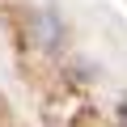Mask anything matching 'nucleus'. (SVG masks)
I'll return each mask as SVG.
<instances>
[{
    "instance_id": "nucleus-1",
    "label": "nucleus",
    "mask_w": 127,
    "mask_h": 127,
    "mask_svg": "<svg viewBox=\"0 0 127 127\" xmlns=\"http://www.w3.org/2000/svg\"><path fill=\"white\" fill-rule=\"evenodd\" d=\"M30 42H34L38 51L55 55L59 42H64V26H59V17H55V13H34V17H30Z\"/></svg>"
},
{
    "instance_id": "nucleus-2",
    "label": "nucleus",
    "mask_w": 127,
    "mask_h": 127,
    "mask_svg": "<svg viewBox=\"0 0 127 127\" xmlns=\"http://www.w3.org/2000/svg\"><path fill=\"white\" fill-rule=\"evenodd\" d=\"M114 123H119V127H127V102L119 106V114H114Z\"/></svg>"
}]
</instances>
